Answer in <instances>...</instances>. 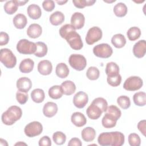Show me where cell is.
I'll return each mask as SVG.
<instances>
[{
    "label": "cell",
    "instance_id": "5bb4252c",
    "mask_svg": "<svg viewBox=\"0 0 146 146\" xmlns=\"http://www.w3.org/2000/svg\"><path fill=\"white\" fill-rule=\"evenodd\" d=\"M32 87V82L31 80L27 77H22L17 81V88L18 91L28 92Z\"/></svg>",
    "mask_w": 146,
    "mask_h": 146
},
{
    "label": "cell",
    "instance_id": "44dd1931",
    "mask_svg": "<svg viewBox=\"0 0 146 146\" xmlns=\"http://www.w3.org/2000/svg\"><path fill=\"white\" fill-rule=\"evenodd\" d=\"M34 61L30 58H26L21 61L19 66V69L21 72L26 74L31 72L34 68Z\"/></svg>",
    "mask_w": 146,
    "mask_h": 146
},
{
    "label": "cell",
    "instance_id": "d6986e66",
    "mask_svg": "<svg viewBox=\"0 0 146 146\" xmlns=\"http://www.w3.org/2000/svg\"><path fill=\"white\" fill-rule=\"evenodd\" d=\"M42 29L41 26L37 23H33L30 25L27 30V34L31 38H37L42 34Z\"/></svg>",
    "mask_w": 146,
    "mask_h": 146
},
{
    "label": "cell",
    "instance_id": "ac0fdd59",
    "mask_svg": "<svg viewBox=\"0 0 146 146\" xmlns=\"http://www.w3.org/2000/svg\"><path fill=\"white\" fill-rule=\"evenodd\" d=\"M71 122L78 127H83L87 123V119L85 116L79 112L73 113L71 117Z\"/></svg>",
    "mask_w": 146,
    "mask_h": 146
},
{
    "label": "cell",
    "instance_id": "8fae6325",
    "mask_svg": "<svg viewBox=\"0 0 146 146\" xmlns=\"http://www.w3.org/2000/svg\"><path fill=\"white\" fill-rule=\"evenodd\" d=\"M88 97L87 94L83 91L77 92L74 96L73 103L78 108H83L87 104Z\"/></svg>",
    "mask_w": 146,
    "mask_h": 146
},
{
    "label": "cell",
    "instance_id": "6da1fadb",
    "mask_svg": "<svg viewBox=\"0 0 146 146\" xmlns=\"http://www.w3.org/2000/svg\"><path fill=\"white\" fill-rule=\"evenodd\" d=\"M59 34L62 38L66 40L73 50H79L82 48L83 43L81 37L71 25L66 24L62 26L59 30Z\"/></svg>",
    "mask_w": 146,
    "mask_h": 146
},
{
    "label": "cell",
    "instance_id": "9a60e30c",
    "mask_svg": "<svg viewBox=\"0 0 146 146\" xmlns=\"http://www.w3.org/2000/svg\"><path fill=\"white\" fill-rule=\"evenodd\" d=\"M58 112V106L56 103L48 102L46 103L43 108V113L47 117H52L55 116Z\"/></svg>",
    "mask_w": 146,
    "mask_h": 146
},
{
    "label": "cell",
    "instance_id": "d6a6232c",
    "mask_svg": "<svg viewBox=\"0 0 146 146\" xmlns=\"http://www.w3.org/2000/svg\"><path fill=\"white\" fill-rule=\"evenodd\" d=\"M35 44H36V48L34 53V55L36 56L39 58H42L44 56L47 54V51H48L47 45L42 42H38L35 43Z\"/></svg>",
    "mask_w": 146,
    "mask_h": 146
},
{
    "label": "cell",
    "instance_id": "b9f144b4",
    "mask_svg": "<svg viewBox=\"0 0 146 146\" xmlns=\"http://www.w3.org/2000/svg\"><path fill=\"white\" fill-rule=\"evenodd\" d=\"M92 103L95 104L98 107H99L103 112H106L107 107H108V103L107 100L103 98H95L92 102Z\"/></svg>",
    "mask_w": 146,
    "mask_h": 146
},
{
    "label": "cell",
    "instance_id": "d590c367",
    "mask_svg": "<svg viewBox=\"0 0 146 146\" xmlns=\"http://www.w3.org/2000/svg\"><path fill=\"white\" fill-rule=\"evenodd\" d=\"M18 6L15 2L14 0L7 1L3 6L5 11L9 15H12L15 13L18 9Z\"/></svg>",
    "mask_w": 146,
    "mask_h": 146
},
{
    "label": "cell",
    "instance_id": "7c38bea8",
    "mask_svg": "<svg viewBox=\"0 0 146 146\" xmlns=\"http://www.w3.org/2000/svg\"><path fill=\"white\" fill-rule=\"evenodd\" d=\"M85 17L83 14L79 12L74 13L71 18V25L75 30L81 29L84 25Z\"/></svg>",
    "mask_w": 146,
    "mask_h": 146
},
{
    "label": "cell",
    "instance_id": "e0dca14e",
    "mask_svg": "<svg viewBox=\"0 0 146 146\" xmlns=\"http://www.w3.org/2000/svg\"><path fill=\"white\" fill-rule=\"evenodd\" d=\"M103 112L101 109L95 104L91 103L86 110L88 117L92 120H96L102 115Z\"/></svg>",
    "mask_w": 146,
    "mask_h": 146
},
{
    "label": "cell",
    "instance_id": "7a4b0ae2",
    "mask_svg": "<svg viewBox=\"0 0 146 146\" xmlns=\"http://www.w3.org/2000/svg\"><path fill=\"white\" fill-rule=\"evenodd\" d=\"M124 135L120 132H103L98 138V142L102 146H121L124 143Z\"/></svg>",
    "mask_w": 146,
    "mask_h": 146
},
{
    "label": "cell",
    "instance_id": "30bf717a",
    "mask_svg": "<svg viewBox=\"0 0 146 146\" xmlns=\"http://www.w3.org/2000/svg\"><path fill=\"white\" fill-rule=\"evenodd\" d=\"M102 35V30L97 26H94L88 30L85 39L86 42L88 44L92 45L100 40Z\"/></svg>",
    "mask_w": 146,
    "mask_h": 146
},
{
    "label": "cell",
    "instance_id": "816d5d0a",
    "mask_svg": "<svg viewBox=\"0 0 146 146\" xmlns=\"http://www.w3.org/2000/svg\"><path fill=\"white\" fill-rule=\"evenodd\" d=\"M15 2L17 4V5L18 6H23L25 5L26 3H27L29 2V1H19V0H14Z\"/></svg>",
    "mask_w": 146,
    "mask_h": 146
},
{
    "label": "cell",
    "instance_id": "f546056e",
    "mask_svg": "<svg viewBox=\"0 0 146 146\" xmlns=\"http://www.w3.org/2000/svg\"><path fill=\"white\" fill-rule=\"evenodd\" d=\"M63 94V90L60 86L55 85L51 87L48 90V95L53 99H58L62 98Z\"/></svg>",
    "mask_w": 146,
    "mask_h": 146
},
{
    "label": "cell",
    "instance_id": "d4e9b609",
    "mask_svg": "<svg viewBox=\"0 0 146 146\" xmlns=\"http://www.w3.org/2000/svg\"><path fill=\"white\" fill-rule=\"evenodd\" d=\"M63 94L66 95H71L73 94L76 90L75 83L71 80H66L60 85Z\"/></svg>",
    "mask_w": 146,
    "mask_h": 146
},
{
    "label": "cell",
    "instance_id": "5b68a950",
    "mask_svg": "<svg viewBox=\"0 0 146 146\" xmlns=\"http://www.w3.org/2000/svg\"><path fill=\"white\" fill-rule=\"evenodd\" d=\"M36 46L35 43L29 41L26 39H22L18 41L17 44V51L22 54L30 55L34 54Z\"/></svg>",
    "mask_w": 146,
    "mask_h": 146
},
{
    "label": "cell",
    "instance_id": "f6af8a7d",
    "mask_svg": "<svg viewBox=\"0 0 146 146\" xmlns=\"http://www.w3.org/2000/svg\"><path fill=\"white\" fill-rule=\"evenodd\" d=\"M16 99L19 104H24L27 102L29 99L28 94L27 92L18 91L16 93Z\"/></svg>",
    "mask_w": 146,
    "mask_h": 146
},
{
    "label": "cell",
    "instance_id": "3957f363",
    "mask_svg": "<svg viewBox=\"0 0 146 146\" xmlns=\"http://www.w3.org/2000/svg\"><path fill=\"white\" fill-rule=\"evenodd\" d=\"M22 115L21 108L17 106H10L1 116V119L3 124L7 125H11L15 121L19 120Z\"/></svg>",
    "mask_w": 146,
    "mask_h": 146
},
{
    "label": "cell",
    "instance_id": "7bdbcfd3",
    "mask_svg": "<svg viewBox=\"0 0 146 146\" xmlns=\"http://www.w3.org/2000/svg\"><path fill=\"white\" fill-rule=\"evenodd\" d=\"M106 112L115 117L117 120L120 117L121 115V112L120 110L117 106L114 105H111L108 107Z\"/></svg>",
    "mask_w": 146,
    "mask_h": 146
},
{
    "label": "cell",
    "instance_id": "f5cc1de1",
    "mask_svg": "<svg viewBox=\"0 0 146 146\" xmlns=\"http://www.w3.org/2000/svg\"><path fill=\"white\" fill-rule=\"evenodd\" d=\"M0 143H1V145H8V144H7V143L6 142V140H5L4 139H0Z\"/></svg>",
    "mask_w": 146,
    "mask_h": 146
},
{
    "label": "cell",
    "instance_id": "e575fe53",
    "mask_svg": "<svg viewBox=\"0 0 146 146\" xmlns=\"http://www.w3.org/2000/svg\"><path fill=\"white\" fill-rule=\"evenodd\" d=\"M127 35L129 40H136L140 38L141 35V30L137 27H132L128 30Z\"/></svg>",
    "mask_w": 146,
    "mask_h": 146
},
{
    "label": "cell",
    "instance_id": "4316f807",
    "mask_svg": "<svg viewBox=\"0 0 146 146\" xmlns=\"http://www.w3.org/2000/svg\"><path fill=\"white\" fill-rule=\"evenodd\" d=\"M112 44L117 48L123 47L126 43V39L121 34H116L114 35L111 39Z\"/></svg>",
    "mask_w": 146,
    "mask_h": 146
},
{
    "label": "cell",
    "instance_id": "603a6c76",
    "mask_svg": "<svg viewBox=\"0 0 146 146\" xmlns=\"http://www.w3.org/2000/svg\"><path fill=\"white\" fill-rule=\"evenodd\" d=\"M81 136L84 141L90 142L94 140L96 136V132L93 128L87 127L82 131Z\"/></svg>",
    "mask_w": 146,
    "mask_h": 146
},
{
    "label": "cell",
    "instance_id": "4fadbf2b",
    "mask_svg": "<svg viewBox=\"0 0 146 146\" xmlns=\"http://www.w3.org/2000/svg\"><path fill=\"white\" fill-rule=\"evenodd\" d=\"M146 52V42L145 40H140L136 42L133 47V53L137 58L144 56Z\"/></svg>",
    "mask_w": 146,
    "mask_h": 146
},
{
    "label": "cell",
    "instance_id": "db71d44e",
    "mask_svg": "<svg viewBox=\"0 0 146 146\" xmlns=\"http://www.w3.org/2000/svg\"><path fill=\"white\" fill-rule=\"evenodd\" d=\"M66 2H67V1H56V3H58L59 5H63L64 3H66Z\"/></svg>",
    "mask_w": 146,
    "mask_h": 146
},
{
    "label": "cell",
    "instance_id": "2e32d148",
    "mask_svg": "<svg viewBox=\"0 0 146 146\" xmlns=\"http://www.w3.org/2000/svg\"><path fill=\"white\" fill-rule=\"evenodd\" d=\"M37 68L38 72L43 75H50L52 70V64L48 60H43L39 62Z\"/></svg>",
    "mask_w": 146,
    "mask_h": 146
},
{
    "label": "cell",
    "instance_id": "8d00e7d4",
    "mask_svg": "<svg viewBox=\"0 0 146 146\" xmlns=\"http://www.w3.org/2000/svg\"><path fill=\"white\" fill-rule=\"evenodd\" d=\"M100 75V72L99 69L94 66L90 67L87 72H86V76L90 80H95L98 79Z\"/></svg>",
    "mask_w": 146,
    "mask_h": 146
},
{
    "label": "cell",
    "instance_id": "7402d4cb",
    "mask_svg": "<svg viewBox=\"0 0 146 146\" xmlns=\"http://www.w3.org/2000/svg\"><path fill=\"white\" fill-rule=\"evenodd\" d=\"M13 24L15 28L23 29L27 25V19L26 17L21 13L17 14L13 19Z\"/></svg>",
    "mask_w": 146,
    "mask_h": 146
},
{
    "label": "cell",
    "instance_id": "ab89813d",
    "mask_svg": "<svg viewBox=\"0 0 146 146\" xmlns=\"http://www.w3.org/2000/svg\"><path fill=\"white\" fill-rule=\"evenodd\" d=\"M96 2L95 0H74L72 3L74 6L79 9L84 8L86 6H90Z\"/></svg>",
    "mask_w": 146,
    "mask_h": 146
},
{
    "label": "cell",
    "instance_id": "681fc988",
    "mask_svg": "<svg viewBox=\"0 0 146 146\" xmlns=\"http://www.w3.org/2000/svg\"><path fill=\"white\" fill-rule=\"evenodd\" d=\"M146 121L145 120H141L137 124V128L141 133L145 136L146 132Z\"/></svg>",
    "mask_w": 146,
    "mask_h": 146
},
{
    "label": "cell",
    "instance_id": "11a10c76",
    "mask_svg": "<svg viewBox=\"0 0 146 146\" xmlns=\"http://www.w3.org/2000/svg\"><path fill=\"white\" fill-rule=\"evenodd\" d=\"M27 145L26 143H22V142H19V143H17L15 144V145Z\"/></svg>",
    "mask_w": 146,
    "mask_h": 146
},
{
    "label": "cell",
    "instance_id": "83f0119b",
    "mask_svg": "<svg viewBox=\"0 0 146 146\" xmlns=\"http://www.w3.org/2000/svg\"><path fill=\"white\" fill-rule=\"evenodd\" d=\"M69 71L68 66L64 63H60L56 67L55 73L60 78H66L68 75Z\"/></svg>",
    "mask_w": 146,
    "mask_h": 146
},
{
    "label": "cell",
    "instance_id": "7dc6e473",
    "mask_svg": "<svg viewBox=\"0 0 146 146\" xmlns=\"http://www.w3.org/2000/svg\"><path fill=\"white\" fill-rule=\"evenodd\" d=\"M51 145V141L48 136H44L41 137L39 141V146H50Z\"/></svg>",
    "mask_w": 146,
    "mask_h": 146
},
{
    "label": "cell",
    "instance_id": "ba28073f",
    "mask_svg": "<svg viewBox=\"0 0 146 146\" xmlns=\"http://www.w3.org/2000/svg\"><path fill=\"white\" fill-rule=\"evenodd\" d=\"M93 53L97 57L108 58L112 55L113 50L108 44L101 43L95 46L93 48Z\"/></svg>",
    "mask_w": 146,
    "mask_h": 146
},
{
    "label": "cell",
    "instance_id": "f907efd6",
    "mask_svg": "<svg viewBox=\"0 0 146 146\" xmlns=\"http://www.w3.org/2000/svg\"><path fill=\"white\" fill-rule=\"evenodd\" d=\"M82 145L80 140L77 137L72 138L68 142V146H81Z\"/></svg>",
    "mask_w": 146,
    "mask_h": 146
},
{
    "label": "cell",
    "instance_id": "ffe728a7",
    "mask_svg": "<svg viewBox=\"0 0 146 146\" xmlns=\"http://www.w3.org/2000/svg\"><path fill=\"white\" fill-rule=\"evenodd\" d=\"M27 12L29 17L33 19H38L42 15L40 7L36 4L30 5L27 7Z\"/></svg>",
    "mask_w": 146,
    "mask_h": 146
},
{
    "label": "cell",
    "instance_id": "74e56055",
    "mask_svg": "<svg viewBox=\"0 0 146 146\" xmlns=\"http://www.w3.org/2000/svg\"><path fill=\"white\" fill-rule=\"evenodd\" d=\"M52 139L57 145H62L66 142V136L61 131H56L53 133Z\"/></svg>",
    "mask_w": 146,
    "mask_h": 146
},
{
    "label": "cell",
    "instance_id": "c3c4849f",
    "mask_svg": "<svg viewBox=\"0 0 146 146\" xmlns=\"http://www.w3.org/2000/svg\"><path fill=\"white\" fill-rule=\"evenodd\" d=\"M9 41V36L5 32H1L0 33V45L3 46L8 43Z\"/></svg>",
    "mask_w": 146,
    "mask_h": 146
},
{
    "label": "cell",
    "instance_id": "52a82bcc",
    "mask_svg": "<svg viewBox=\"0 0 146 146\" xmlns=\"http://www.w3.org/2000/svg\"><path fill=\"white\" fill-rule=\"evenodd\" d=\"M143 85L141 78L137 76H132L128 78L124 83L123 88L129 91H135L139 90Z\"/></svg>",
    "mask_w": 146,
    "mask_h": 146
},
{
    "label": "cell",
    "instance_id": "4dcf8cb0",
    "mask_svg": "<svg viewBox=\"0 0 146 146\" xmlns=\"http://www.w3.org/2000/svg\"><path fill=\"white\" fill-rule=\"evenodd\" d=\"M113 13L117 17H123L127 13V7L124 3L119 2L114 6Z\"/></svg>",
    "mask_w": 146,
    "mask_h": 146
},
{
    "label": "cell",
    "instance_id": "f1b7e54d",
    "mask_svg": "<svg viewBox=\"0 0 146 146\" xmlns=\"http://www.w3.org/2000/svg\"><path fill=\"white\" fill-rule=\"evenodd\" d=\"M31 98L33 101L36 103H42L45 98L44 92L40 88H36L31 92Z\"/></svg>",
    "mask_w": 146,
    "mask_h": 146
},
{
    "label": "cell",
    "instance_id": "bcb514c9",
    "mask_svg": "<svg viewBox=\"0 0 146 146\" xmlns=\"http://www.w3.org/2000/svg\"><path fill=\"white\" fill-rule=\"evenodd\" d=\"M55 6L54 1L52 0L44 1L42 3V7L43 9L48 12L52 11L54 9Z\"/></svg>",
    "mask_w": 146,
    "mask_h": 146
},
{
    "label": "cell",
    "instance_id": "cb8c5ba5",
    "mask_svg": "<svg viewBox=\"0 0 146 146\" xmlns=\"http://www.w3.org/2000/svg\"><path fill=\"white\" fill-rule=\"evenodd\" d=\"M117 120L111 114L106 112L104 115L102 123L103 126L106 128H111L114 127L116 124Z\"/></svg>",
    "mask_w": 146,
    "mask_h": 146
},
{
    "label": "cell",
    "instance_id": "ee69618b",
    "mask_svg": "<svg viewBox=\"0 0 146 146\" xmlns=\"http://www.w3.org/2000/svg\"><path fill=\"white\" fill-rule=\"evenodd\" d=\"M128 143L131 146H139L141 144V139L137 133H132L128 136Z\"/></svg>",
    "mask_w": 146,
    "mask_h": 146
},
{
    "label": "cell",
    "instance_id": "836d02e7",
    "mask_svg": "<svg viewBox=\"0 0 146 146\" xmlns=\"http://www.w3.org/2000/svg\"><path fill=\"white\" fill-rule=\"evenodd\" d=\"M134 103L138 106H144L146 104V94L144 92H138L133 96Z\"/></svg>",
    "mask_w": 146,
    "mask_h": 146
},
{
    "label": "cell",
    "instance_id": "484cf974",
    "mask_svg": "<svg viewBox=\"0 0 146 146\" xmlns=\"http://www.w3.org/2000/svg\"><path fill=\"white\" fill-rule=\"evenodd\" d=\"M65 17L64 14L59 11L53 13L50 16V22L54 26H58L62 24L64 21Z\"/></svg>",
    "mask_w": 146,
    "mask_h": 146
},
{
    "label": "cell",
    "instance_id": "277c9868",
    "mask_svg": "<svg viewBox=\"0 0 146 146\" xmlns=\"http://www.w3.org/2000/svg\"><path fill=\"white\" fill-rule=\"evenodd\" d=\"M0 60L7 68H14L17 64V58L9 48H2L0 52Z\"/></svg>",
    "mask_w": 146,
    "mask_h": 146
},
{
    "label": "cell",
    "instance_id": "f35d334b",
    "mask_svg": "<svg viewBox=\"0 0 146 146\" xmlns=\"http://www.w3.org/2000/svg\"><path fill=\"white\" fill-rule=\"evenodd\" d=\"M117 103L119 106L124 110L128 108L131 106L129 98L125 95H122L118 97L117 99Z\"/></svg>",
    "mask_w": 146,
    "mask_h": 146
},
{
    "label": "cell",
    "instance_id": "8992f818",
    "mask_svg": "<svg viewBox=\"0 0 146 146\" xmlns=\"http://www.w3.org/2000/svg\"><path fill=\"white\" fill-rule=\"evenodd\" d=\"M68 62L72 68L77 70H83L87 65L86 58L80 54H72L70 56Z\"/></svg>",
    "mask_w": 146,
    "mask_h": 146
},
{
    "label": "cell",
    "instance_id": "60d3db41",
    "mask_svg": "<svg viewBox=\"0 0 146 146\" xmlns=\"http://www.w3.org/2000/svg\"><path fill=\"white\" fill-rule=\"evenodd\" d=\"M107 81L108 84L112 87L119 86L121 82V76L120 74L113 76H107Z\"/></svg>",
    "mask_w": 146,
    "mask_h": 146
},
{
    "label": "cell",
    "instance_id": "9c48e42d",
    "mask_svg": "<svg viewBox=\"0 0 146 146\" xmlns=\"http://www.w3.org/2000/svg\"><path fill=\"white\" fill-rule=\"evenodd\" d=\"M43 131L42 124L36 121H32L27 124L24 129L25 135L29 137H33L39 135Z\"/></svg>",
    "mask_w": 146,
    "mask_h": 146
},
{
    "label": "cell",
    "instance_id": "1f68e13d",
    "mask_svg": "<svg viewBox=\"0 0 146 146\" xmlns=\"http://www.w3.org/2000/svg\"><path fill=\"white\" fill-rule=\"evenodd\" d=\"M105 71L107 76H113L119 74L120 69L119 66L116 63L111 62L107 64Z\"/></svg>",
    "mask_w": 146,
    "mask_h": 146
}]
</instances>
